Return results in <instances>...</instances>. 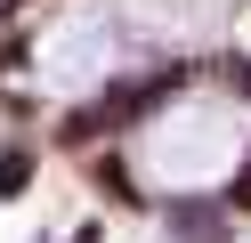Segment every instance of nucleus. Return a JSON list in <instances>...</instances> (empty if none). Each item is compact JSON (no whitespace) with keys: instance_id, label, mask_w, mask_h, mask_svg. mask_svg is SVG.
<instances>
[{"instance_id":"4","label":"nucleus","mask_w":251,"mask_h":243,"mask_svg":"<svg viewBox=\"0 0 251 243\" xmlns=\"http://www.w3.org/2000/svg\"><path fill=\"white\" fill-rule=\"evenodd\" d=\"M227 211H251V154L235 162V187H227Z\"/></svg>"},{"instance_id":"1","label":"nucleus","mask_w":251,"mask_h":243,"mask_svg":"<svg viewBox=\"0 0 251 243\" xmlns=\"http://www.w3.org/2000/svg\"><path fill=\"white\" fill-rule=\"evenodd\" d=\"M170 235H186V243L227 235V203H170Z\"/></svg>"},{"instance_id":"2","label":"nucleus","mask_w":251,"mask_h":243,"mask_svg":"<svg viewBox=\"0 0 251 243\" xmlns=\"http://www.w3.org/2000/svg\"><path fill=\"white\" fill-rule=\"evenodd\" d=\"M25 178H33V154L8 146V154H0V194H25Z\"/></svg>"},{"instance_id":"3","label":"nucleus","mask_w":251,"mask_h":243,"mask_svg":"<svg viewBox=\"0 0 251 243\" xmlns=\"http://www.w3.org/2000/svg\"><path fill=\"white\" fill-rule=\"evenodd\" d=\"M211 73H219V81H227V89H251V57H219V65H211Z\"/></svg>"}]
</instances>
